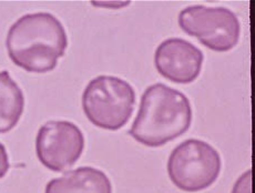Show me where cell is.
Returning a JSON list of instances; mask_svg holds the SVG:
<instances>
[{
    "mask_svg": "<svg viewBox=\"0 0 255 193\" xmlns=\"http://www.w3.org/2000/svg\"><path fill=\"white\" fill-rule=\"evenodd\" d=\"M6 47L16 66L29 72L45 73L57 67L68 47L62 23L51 13L24 14L10 27Z\"/></svg>",
    "mask_w": 255,
    "mask_h": 193,
    "instance_id": "obj_1",
    "label": "cell"
},
{
    "mask_svg": "<svg viewBox=\"0 0 255 193\" xmlns=\"http://www.w3.org/2000/svg\"><path fill=\"white\" fill-rule=\"evenodd\" d=\"M192 108L182 92L163 83L150 86L141 97L129 135L146 147H161L189 130Z\"/></svg>",
    "mask_w": 255,
    "mask_h": 193,
    "instance_id": "obj_2",
    "label": "cell"
},
{
    "mask_svg": "<svg viewBox=\"0 0 255 193\" xmlns=\"http://www.w3.org/2000/svg\"><path fill=\"white\" fill-rule=\"evenodd\" d=\"M135 92L129 83L112 76H99L89 82L82 95L85 115L93 125L116 131L130 120Z\"/></svg>",
    "mask_w": 255,
    "mask_h": 193,
    "instance_id": "obj_3",
    "label": "cell"
},
{
    "mask_svg": "<svg viewBox=\"0 0 255 193\" xmlns=\"http://www.w3.org/2000/svg\"><path fill=\"white\" fill-rule=\"evenodd\" d=\"M221 157L209 143L189 139L171 153L168 172L171 181L179 189L198 192L212 186L221 172Z\"/></svg>",
    "mask_w": 255,
    "mask_h": 193,
    "instance_id": "obj_4",
    "label": "cell"
},
{
    "mask_svg": "<svg viewBox=\"0 0 255 193\" xmlns=\"http://www.w3.org/2000/svg\"><path fill=\"white\" fill-rule=\"evenodd\" d=\"M179 24L189 36L197 37L205 47L218 52L233 49L241 32L237 14L223 7H188L180 12Z\"/></svg>",
    "mask_w": 255,
    "mask_h": 193,
    "instance_id": "obj_5",
    "label": "cell"
},
{
    "mask_svg": "<svg viewBox=\"0 0 255 193\" xmlns=\"http://www.w3.org/2000/svg\"><path fill=\"white\" fill-rule=\"evenodd\" d=\"M85 137L75 123L49 121L39 129L36 139L38 159L49 170L62 172L80 159Z\"/></svg>",
    "mask_w": 255,
    "mask_h": 193,
    "instance_id": "obj_6",
    "label": "cell"
},
{
    "mask_svg": "<svg viewBox=\"0 0 255 193\" xmlns=\"http://www.w3.org/2000/svg\"><path fill=\"white\" fill-rule=\"evenodd\" d=\"M204 56L189 41L181 38L166 39L156 48L154 62L161 76L176 83H190L201 72Z\"/></svg>",
    "mask_w": 255,
    "mask_h": 193,
    "instance_id": "obj_7",
    "label": "cell"
},
{
    "mask_svg": "<svg viewBox=\"0 0 255 193\" xmlns=\"http://www.w3.org/2000/svg\"><path fill=\"white\" fill-rule=\"evenodd\" d=\"M45 193H112V186L105 172L82 167L51 180Z\"/></svg>",
    "mask_w": 255,
    "mask_h": 193,
    "instance_id": "obj_8",
    "label": "cell"
},
{
    "mask_svg": "<svg viewBox=\"0 0 255 193\" xmlns=\"http://www.w3.org/2000/svg\"><path fill=\"white\" fill-rule=\"evenodd\" d=\"M24 108L22 90L8 71L0 72V133L17 126Z\"/></svg>",
    "mask_w": 255,
    "mask_h": 193,
    "instance_id": "obj_9",
    "label": "cell"
},
{
    "mask_svg": "<svg viewBox=\"0 0 255 193\" xmlns=\"http://www.w3.org/2000/svg\"><path fill=\"white\" fill-rule=\"evenodd\" d=\"M232 193H252V170H249L235 183Z\"/></svg>",
    "mask_w": 255,
    "mask_h": 193,
    "instance_id": "obj_10",
    "label": "cell"
},
{
    "mask_svg": "<svg viewBox=\"0 0 255 193\" xmlns=\"http://www.w3.org/2000/svg\"><path fill=\"white\" fill-rule=\"evenodd\" d=\"M9 168H10V165H9L6 148L3 147L2 143H0V179L7 175Z\"/></svg>",
    "mask_w": 255,
    "mask_h": 193,
    "instance_id": "obj_11",
    "label": "cell"
}]
</instances>
